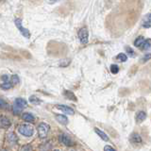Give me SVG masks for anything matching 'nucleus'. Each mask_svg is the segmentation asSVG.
<instances>
[{
  "label": "nucleus",
  "mask_w": 151,
  "mask_h": 151,
  "mask_svg": "<svg viewBox=\"0 0 151 151\" xmlns=\"http://www.w3.org/2000/svg\"><path fill=\"white\" fill-rule=\"evenodd\" d=\"M27 105V101L25 99L23 98H16L15 100L13 102V105H12V111L14 114H20L22 112V111L24 110V108H26Z\"/></svg>",
  "instance_id": "nucleus-1"
},
{
  "label": "nucleus",
  "mask_w": 151,
  "mask_h": 151,
  "mask_svg": "<svg viewBox=\"0 0 151 151\" xmlns=\"http://www.w3.org/2000/svg\"><path fill=\"white\" fill-rule=\"evenodd\" d=\"M18 131L26 137H30L33 134V129L29 125H21L18 127Z\"/></svg>",
  "instance_id": "nucleus-2"
},
{
  "label": "nucleus",
  "mask_w": 151,
  "mask_h": 151,
  "mask_svg": "<svg viewBox=\"0 0 151 151\" xmlns=\"http://www.w3.org/2000/svg\"><path fill=\"white\" fill-rule=\"evenodd\" d=\"M50 127L48 124L46 123H41V124L38 126V134L41 137V138H45L47 133H48Z\"/></svg>",
  "instance_id": "nucleus-3"
},
{
  "label": "nucleus",
  "mask_w": 151,
  "mask_h": 151,
  "mask_svg": "<svg viewBox=\"0 0 151 151\" xmlns=\"http://www.w3.org/2000/svg\"><path fill=\"white\" fill-rule=\"evenodd\" d=\"M14 23H15L16 27L18 28L19 30H20V32L22 33V35L24 37H26V38H29L30 37V32H29V30L27 29L26 27H22V20H21V19H16V20L14 21Z\"/></svg>",
  "instance_id": "nucleus-4"
},
{
  "label": "nucleus",
  "mask_w": 151,
  "mask_h": 151,
  "mask_svg": "<svg viewBox=\"0 0 151 151\" xmlns=\"http://www.w3.org/2000/svg\"><path fill=\"white\" fill-rule=\"evenodd\" d=\"M88 37H89V33L87 28H81L79 31H78V38H79V41L81 44H87L88 42Z\"/></svg>",
  "instance_id": "nucleus-5"
},
{
  "label": "nucleus",
  "mask_w": 151,
  "mask_h": 151,
  "mask_svg": "<svg viewBox=\"0 0 151 151\" xmlns=\"http://www.w3.org/2000/svg\"><path fill=\"white\" fill-rule=\"evenodd\" d=\"M59 140L61 144H63L67 146H72L74 145V142L71 140V138L66 134H60V137H59Z\"/></svg>",
  "instance_id": "nucleus-6"
},
{
  "label": "nucleus",
  "mask_w": 151,
  "mask_h": 151,
  "mask_svg": "<svg viewBox=\"0 0 151 151\" xmlns=\"http://www.w3.org/2000/svg\"><path fill=\"white\" fill-rule=\"evenodd\" d=\"M11 127V121L6 116H0V129H8Z\"/></svg>",
  "instance_id": "nucleus-7"
},
{
  "label": "nucleus",
  "mask_w": 151,
  "mask_h": 151,
  "mask_svg": "<svg viewBox=\"0 0 151 151\" xmlns=\"http://www.w3.org/2000/svg\"><path fill=\"white\" fill-rule=\"evenodd\" d=\"M57 109H59L60 111H63L64 113H67V114H74L75 111L73 110L72 108H70L68 106H65V105H57Z\"/></svg>",
  "instance_id": "nucleus-8"
},
{
  "label": "nucleus",
  "mask_w": 151,
  "mask_h": 151,
  "mask_svg": "<svg viewBox=\"0 0 151 151\" xmlns=\"http://www.w3.org/2000/svg\"><path fill=\"white\" fill-rule=\"evenodd\" d=\"M130 142L132 144H134V145H137V144H141L142 143V138H141V136L139 134H137V133H132L131 136H130V138H129Z\"/></svg>",
  "instance_id": "nucleus-9"
},
{
  "label": "nucleus",
  "mask_w": 151,
  "mask_h": 151,
  "mask_svg": "<svg viewBox=\"0 0 151 151\" xmlns=\"http://www.w3.org/2000/svg\"><path fill=\"white\" fill-rule=\"evenodd\" d=\"M56 119H57V121H58L59 123H60V124H63V125H67V124H68V119H67V117L64 116V115L57 114V115H56Z\"/></svg>",
  "instance_id": "nucleus-10"
},
{
  "label": "nucleus",
  "mask_w": 151,
  "mask_h": 151,
  "mask_svg": "<svg viewBox=\"0 0 151 151\" xmlns=\"http://www.w3.org/2000/svg\"><path fill=\"white\" fill-rule=\"evenodd\" d=\"M136 122L137 123H142L145 118H146V113L145 111H139L136 115Z\"/></svg>",
  "instance_id": "nucleus-11"
},
{
  "label": "nucleus",
  "mask_w": 151,
  "mask_h": 151,
  "mask_svg": "<svg viewBox=\"0 0 151 151\" xmlns=\"http://www.w3.org/2000/svg\"><path fill=\"white\" fill-rule=\"evenodd\" d=\"M94 131H96V133L99 137H100V138H101L103 141H106V142L109 141V137L107 136L106 133H104V132H103L102 130L98 129L97 127H96V129H94Z\"/></svg>",
  "instance_id": "nucleus-12"
},
{
  "label": "nucleus",
  "mask_w": 151,
  "mask_h": 151,
  "mask_svg": "<svg viewBox=\"0 0 151 151\" xmlns=\"http://www.w3.org/2000/svg\"><path fill=\"white\" fill-rule=\"evenodd\" d=\"M23 119L27 121V122H29V123H33L35 121V117L33 116L31 113L29 112H26V113H24V115H23Z\"/></svg>",
  "instance_id": "nucleus-13"
},
{
  "label": "nucleus",
  "mask_w": 151,
  "mask_h": 151,
  "mask_svg": "<svg viewBox=\"0 0 151 151\" xmlns=\"http://www.w3.org/2000/svg\"><path fill=\"white\" fill-rule=\"evenodd\" d=\"M145 37H143V36H140V37H138L137 39L135 40V42H134V45L136 46V47H141L142 45H143V44L145 42Z\"/></svg>",
  "instance_id": "nucleus-14"
},
{
  "label": "nucleus",
  "mask_w": 151,
  "mask_h": 151,
  "mask_svg": "<svg viewBox=\"0 0 151 151\" xmlns=\"http://www.w3.org/2000/svg\"><path fill=\"white\" fill-rule=\"evenodd\" d=\"M11 82L12 83V85L13 86V85H16V84H18L19 82H20V79H19V77L17 75H13V76H12V78H11Z\"/></svg>",
  "instance_id": "nucleus-15"
},
{
  "label": "nucleus",
  "mask_w": 151,
  "mask_h": 151,
  "mask_svg": "<svg viewBox=\"0 0 151 151\" xmlns=\"http://www.w3.org/2000/svg\"><path fill=\"white\" fill-rule=\"evenodd\" d=\"M116 60H117L118 61H123V63H125V61L127 60V55L124 54V53H120V54H118V55H117Z\"/></svg>",
  "instance_id": "nucleus-16"
},
{
  "label": "nucleus",
  "mask_w": 151,
  "mask_h": 151,
  "mask_svg": "<svg viewBox=\"0 0 151 151\" xmlns=\"http://www.w3.org/2000/svg\"><path fill=\"white\" fill-rule=\"evenodd\" d=\"M143 26L146 28H148L150 27V14L148 13L147 15H146L145 19L144 20V24H143Z\"/></svg>",
  "instance_id": "nucleus-17"
},
{
  "label": "nucleus",
  "mask_w": 151,
  "mask_h": 151,
  "mask_svg": "<svg viewBox=\"0 0 151 151\" xmlns=\"http://www.w3.org/2000/svg\"><path fill=\"white\" fill-rule=\"evenodd\" d=\"M0 87H1L2 89H4V90H9V89L12 88L13 86L12 85L11 82H3V83L0 84Z\"/></svg>",
  "instance_id": "nucleus-18"
},
{
  "label": "nucleus",
  "mask_w": 151,
  "mask_h": 151,
  "mask_svg": "<svg viewBox=\"0 0 151 151\" xmlns=\"http://www.w3.org/2000/svg\"><path fill=\"white\" fill-rule=\"evenodd\" d=\"M142 49H143V50H148V49H150V40L149 39L145 41V42L143 44V47H142Z\"/></svg>",
  "instance_id": "nucleus-19"
},
{
  "label": "nucleus",
  "mask_w": 151,
  "mask_h": 151,
  "mask_svg": "<svg viewBox=\"0 0 151 151\" xmlns=\"http://www.w3.org/2000/svg\"><path fill=\"white\" fill-rule=\"evenodd\" d=\"M126 51H127V53L129 54V57H135V52H134V50L131 48V47H129V46H127L126 47Z\"/></svg>",
  "instance_id": "nucleus-20"
},
{
  "label": "nucleus",
  "mask_w": 151,
  "mask_h": 151,
  "mask_svg": "<svg viewBox=\"0 0 151 151\" xmlns=\"http://www.w3.org/2000/svg\"><path fill=\"white\" fill-rule=\"evenodd\" d=\"M8 140L11 142V143H14V142H16L17 138H16V136L15 134L13 133V132H12V133H9L8 135Z\"/></svg>",
  "instance_id": "nucleus-21"
},
{
  "label": "nucleus",
  "mask_w": 151,
  "mask_h": 151,
  "mask_svg": "<svg viewBox=\"0 0 151 151\" xmlns=\"http://www.w3.org/2000/svg\"><path fill=\"white\" fill-rule=\"evenodd\" d=\"M111 72L112 74H117L118 72H119V67H118L116 64H112L111 66Z\"/></svg>",
  "instance_id": "nucleus-22"
},
{
  "label": "nucleus",
  "mask_w": 151,
  "mask_h": 151,
  "mask_svg": "<svg viewBox=\"0 0 151 151\" xmlns=\"http://www.w3.org/2000/svg\"><path fill=\"white\" fill-rule=\"evenodd\" d=\"M29 101L32 104H39V103H41V100H39V98H37L36 96H30L29 97Z\"/></svg>",
  "instance_id": "nucleus-23"
},
{
  "label": "nucleus",
  "mask_w": 151,
  "mask_h": 151,
  "mask_svg": "<svg viewBox=\"0 0 151 151\" xmlns=\"http://www.w3.org/2000/svg\"><path fill=\"white\" fill-rule=\"evenodd\" d=\"M0 108L1 109H7L8 108V104L7 102L4 100V99L0 98Z\"/></svg>",
  "instance_id": "nucleus-24"
},
{
  "label": "nucleus",
  "mask_w": 151,
  "mask_h": 151,
  "mask_svg": "<svg viewBox=\"0 0 151 151\" xmlns=\"http://www.w3.org/2000/svg\"><path fill=\"white\" fill-rule=\"evenodd\" d=\"M21 151H32V147L29 145H26L21 148Z\"/></svg>",
  "instance_id": "nucleus-25"
},
{
  "label": "nucleus",
  "mask_w": 151,
  "mask_h": 151,
  "mask_svg": "<svg viewBox=\"0 0 151 151\" xmlns=\"http://www.w3.org/2000/svg\"><path fill=\"white\" fill-rule=\"evenodd\" d=\"M64 96H66V97H69V96H72V98L74 99V100H76V97H75V96L74 94L71 93V92H69V91H65L64 92Z\"/></svg>",
  "instance_id": "nucleus-26"
},
{
  "label": "nucleus",
  "mask_w": 151,
  "mask_h": 151,
  "mask_svg": "<svg viewBox=\"0 0 151 151\" xmlns=\"http://www.w3.org/2000/svg\"><path fill=\"white\" fill-rule=\"evenodd\" d=\"M104 150H105V151H115V149L113 147H111V146H110V145H106L105 147H104Z\"/></svg>",
  "instance_id": "nucleus-27"
},
{
  "label": "nucleus",
  "mask_w": 151,
  "mask_h": 151,
  "mask_svg": "<svg viewBox=\"0 0 151 151\" xmlns=\"http://www.w3.org/2000/svg\"><path fill=\"white\" fill-rule=\"evenodd\" d=\"M2 79L4 80V82H9V76H7V75L2 76Z\"/></svg>",
  "instance_id": "nucleus-28"
},
{
  "label": "nucleus",
  "mask_w": 151,
  "mask_h": 151,
  "mask_svg": "<svg viewBox=\"0 0 151 151\" xmlns=\"http://www.w3.org/2000/svg\"><path fill=\"white\" fill-rule=\"evenodd\" d=\"M149 59H150V54L148 53V54H146L143 59H142V60H143V61H146V60H148Z\"/></svg>",
  "instance_id": "nucleus-29"
},
{
  "label": "nucleus",
  "mask_w": 151,
  "mask_h": 151,
  "mask_svg": "<svg viewBox=\"0 0 151 151\" xmlns=\"http://www.w3.org/2000/svg\"><path fill=\"white\" fill-rule=\"evenodd\" d=\"M0 151H8V150H6V149H1Z\"/></svg>",
  "instance_id": "nucleus-30"
},
{
  "label": "nucleus",
  "mask_w": 151,
  "mask_h": 151,
  "mask_svg": "<svg viewBox=\"0 0 151 151\" xmlns=\"http://www.w3.org/2000/svg\"><path fill=\"white\" fill-rule=\"evenodd\" d=\"M54 151H59V150H54Z\"/></svg>",
  "instance_id": "nucleus-31"
}]
</instances>
